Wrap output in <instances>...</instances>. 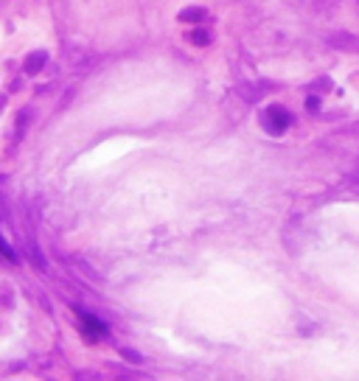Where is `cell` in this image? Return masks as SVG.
Wrapping results in <instances>:
<instances>
[{"mask_svg":"<svg viewBox=\"0 0 359 381\" xmlns=\"http://www.w3.org/2000/svg\"><path fill=\"white\" fill-rule=\"evenodd\" d=\"M289 123H292V115L286 112L284 107H269L267 115H264V129H267L269 135H284L286 129H289Z\"/></svg>","mask_w":359,"mask_h":381,"instance_id":"1","label":"cell"},{"mask_svg":"<svg viewBox=\"0 0 359 381\" xmlns=\"http://www.w3.org/2000/svg\"><path fill=\"white\" fill-rule=\"evenodd\" d=\"M329 45L331 48H342V51H359V39L353 34H348V31H337V34L329 36Z\"/></svg>","mask_w":359,"mask_h":381,"instance_id":"2","label":"cell"},{"mask_svg":"<svg viewBox=\"0 0 359 381\" xmlns=\"http://www.w3.org/2000/svg\"><path fill=\"white\" fill-rule=\"evenodd\" d=\"M45 62H48V54H45V51H34V54L25 59V73H31V76L39 73L45 67Z\"/></svg>","mask_w":359,"mask_h":381,"instance_id":"3","label":"cell"},{"mask_svg":"<svg viewBox=\"0 0 359 381\" xmlns=\"http://www.w3.org/2000/svg\"><path fill=\"white\" fill-rule=\"evenodd\" d=\"M82 322H85V328L93 333V336H104V333H107V325L93 314H85V311H82Z\"/></svg>","mask_w":359,"mask_h":381,"instance_id":"4","label":"cell"},{"mask_svg":"<svg viewBox=\"0 0 359 381\" xmlns=\"http://www.w3.org/2000/svg\"><path fill=\"white\" fill-rule=\"evenodd\" d=\"M202 17H205V9H200V6H191L185 12H180V23H200Z\"/></svg>","mask_w":359,"mask_h":381,"instance_id":"5","label":"cell"},{"mask_svg":"<svg viewBox=\"0 0 359 381\" xmlns=\"http://www.w3.org/2000/svg\"><path fill=\"white\" fill-rule=\"evenodd\" d=\"M191 43H194V45H208V43H211V34L202 31V28H196L194 34H191Z\"/></svg>","mask_w":359,"mask_h":381,"instance_id":"6","label":"cell"},{"mask_svg":"<svg viewBox=\"0 0 359 381\" xmlns=\"http://www.w3.org/2000/svg\"><path fill=\"white\" fill-rule=\"evenodd\" d=\"M0 252H3V258H6V261H17V255H14V249L9 247V241H6V238H3V236H0Z\"/></svg>","mask_w":359,"mask_h":381,"instance_id":"7","label":"cell"},{"mask_svg":"<svg viewBox=\"0 0 359 381\" xmlns=\"http://www.w3.org/2000/svg\"><path fill=\"white\" fill-rule=\"evenodd\" d=\"M348 185H351L353 191H359V177H348Z\"/></svg>","mask_w":359,"mask_h":381,"instance_id":"8","label":"cell"},{"mask_svg":"<svg viewBox=\"0 0 359 381\" xmlns=\"http://www.w3.org/2000/svg\"><path fill=\"white\" fill-rule=\"evenodd\" d=\"M317 107H320V98L311 96V98H309V109H317Z\"/></svg>","mask_w":359,"mask_h":381,"instance_id":"9","label":"cell"},{"mask_svg":"<svg viewBox=\"0 0 359 381\" xmlns=\"http://www.w3.org/2000/svg\"><path fill=\"white\" fill-rule=\"evenodd\" d=\"M121 353H124L127 359H132V362H140V356H138V353H132V351H121Z\"/></svg>","mask_w":359,"mask_h":381,"instance_id":"10","label":"cell"}]
</instances>
